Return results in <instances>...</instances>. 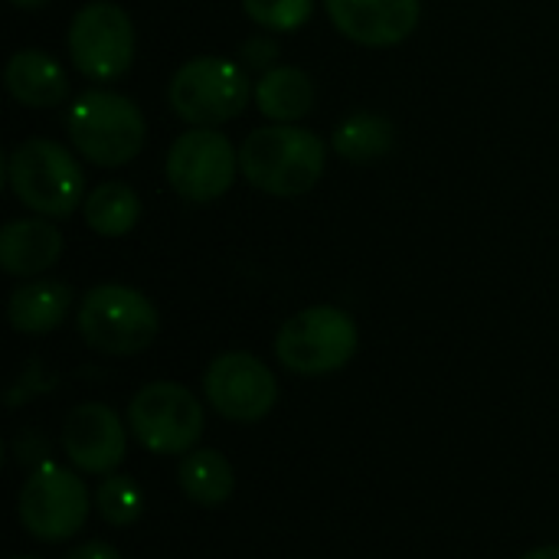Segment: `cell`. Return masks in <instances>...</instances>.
I'll return each instance as SVG.
<instances>
[{"label":"cell","instance_id":"obj_1","mask_svg":"<svg viewBox=\"0 0 559 559\" xmlns=\"http://www.w3.org/2000/svg\"><path fill=\"white\" fill-rule=\"evenodd\" d=\"M328 164L324 141L298 124H269L249 131L239 147L246 180L272 197H301L314 190Z\"/></svg>","mask_w":559,"mask_h":559},{"label":"cell","instance_id":"obj_2","mask_svg":"<svg viewBox=\"0 0 559 559\" xmlns=\"http://www.w3.org/2000/svg\"><path fill=\"white\" fill-rule=\"evenodd\" d=\"M69 138L82 157L102 167H121L138 157L144 144V115L141 108L108 88L82 92L66 115Z\"/></svg>","mask_w":559,"mask_h":559},{"label":"cell","instance_id":"obj_3","mask_svg":"<svg viewBox=\"0 0 559 559\" xmlns=\"http://www.w3.org/2000/svg\"><path fill=\"white\" fill-rule=\"evenodd\" d=\"M82 341L108 357H134L147 350L160 331L157 308L128 285H95L79 301Z\"/></svg>","mask_w":559,"mask_h":559},{"label":"cell","instance_id":"obj_4","mask_svg":"<svg viewBox=\"0 0 559 559\" xmlns=\"http://www.w3.org/2000/svg\"><path fill=\"white\" fill-rule=\"evenodd\" d=\"M7 177L10 190L26 210L52 219H66L79 206L85 187L75 157L49 138H26L16 144L7 160Z\"/></svg>","mask_w":559,"mask_h":559},{"label":"cell","instance_id":"obj_5","mask_svg":"<svg viewBox=\"0 0 559 559\" xmlns=\"http://www.w3.org/2000/svg\"><path fill=\"white\" fill-rule=\"evenodd\" d=\"M357 321L334 305H314L288 318L275 337V354L298 377H324L347 367L357 354Z\"/></svg>","mask_w":559,"mask_h":559},{"label":"cell","instance_id":"obj_6","mask_svg":"<svg viewBox=\"0 0 559 559\" xmlns=\"http://www.w3.org/2000/svg\"><path fill=\"white\" fill-rule=\"evenodd\" d=\"M167 98L174 115L193 128H216L242 115L249 102V79L242 66L226 56H197L174 72Z\"/></svg>","mask_w":559,"mask_h":559},{"label":"cell","instance_id":"obj_7","mask_svg":"<svg viewBox=\"0 0 559 559\" xmlns=\"http://www.w3.org/2000/svg\"><path fill=\"white\" fill-rule=\"evenodd\" d=\"M88 504L92 498L75 472L56 462H39L20 488L16 514L29 537L43 544H62L85 527Z\"/></svg>","mask_w":559,"mask_h":559},{"label":"cell","instance_id":"obj_8","mask_svg":"<svg viewBox=\"0 0 559 559\" xmlns=\"http://www.w3.org/2000/svg\"><path fill=\"white\" fill-rule=\"evenodd\" d=\"M131 436L154 455H187L203 436V406L180 383H147L128 406Z\"/></svg>","mask_w":559,"mask_h":559},{"label":"cell","instance_id":"obj_9","mask_svg":"<svg viewBox=\"0 0 559 559\" xmlns=\"http://www.w3.org/2000/svg\"><path fill=\"white\" fill-rule=\"evenodd\" d=\"M69 56L75 69L95 82H115L131 69L134 26L131 16L108 0L85 3L69 26Z\"/></svg>","mask_w":559,"mask_h":559},{"label":"cell","instance_id":"obj_10","mask_svg":"<svg viewBox=\"0 0 559 559\" xmlns=\"http://www.w3.org/2000/svg\"><path fill=\"white\" fill-rule=\"evenodd\" d=\"M239 154L229 138L213 128L183 131L167 151V183L190 203H210L233 187Z\"/></svg>","mask_w":559,"mask_h":559},{"label":"cell","instance_id":"obj_11","mask_svg":"<svg viewBox=\"0 0 559 559\" xmlns=\"http://www.w3.org/2000/svg\"><path fill=\"white\" fill-rule=\"evenodd\" d=\"M203 393L223 419L259 423L278 403V380L259 357L246 350H229L206 367Z\"/></svg>","mask_w":559,"mask_h":559},{"label":"cell","instance_id":"obj_12","mask_svg":"<svg viewBox=\"0 0 559 559\" xmlns=\"http://www.w3.org/2000/svg\"><path fill=\"white\" fill-rule=\"evenodd\" d=\"M62 452L85 475H111L128 452V432L105 403H82L66 416Z\"/></svg>","mask_w":559,"mask_h":559},{"label":"cell","instance_id":"obj_13","mask_svg":"<svg viewBox=\"0 0 559 559\" xmlns=\"http://www.w3.org/2000/svg\"><path fill=\"white\" fill-rule=\"evenodd\" d=\"M334 26L360 46H396L416 26L419 0H324Z\"/></svg>","mask_w":559,"mask_h":559},{"label":"cell","instance_id":"obj_14","mask_svg":"<svg viewBox=\"0 0 559 559\" xmlns=\"http://www.w3.org/2000/svg\"><path fill=\"white\" fill-rule=\"evenodd\" d=\"M62 255V236L46 219H13L0 233V265L7 275L29 278L52 269Z\"/></svg>","mask_w":559,"mask_h":559},{"label":"cell","instance_id":"obj_15","mask_svg":"<svg viewBox=\"0 0 559 559\" xmlns=\"http://www.w3.org/2000/svg\"><path fill=\"white\" fill-rule=\"evenodd\" d=\"M7 92L26 108H52L69 95L66 69L43 49H20L10 56L3 72Z\"/></svg>","mask_w":559,"mask_h":559},{"label":"cell","instance_id":"obj_16","mask_svg":"<svg viewBox=\"0 0 559 559\" xmlns=\"http://www.w3.org/2000/svg\"><path fill=\"white\" fill-rule=\"evenodd\" d=\"M72 308V288L66 282L39 278L26 282L10 295L7 318L20 334H49L56 331Z\"/></svg>","mask_w":559,"mask_h":559},{"label":"cell","instance_id":"obj_17","mask_svg":"<svg viewBox=\"0 0 559 559\" xmlns=\"http://www.w3.org/2000/svg\"><path fill=\"white\" fill-rule=\"evenodd\" d=\"M255 105L275 124H292L305 118L314 105V82L298 66H275L265 69L255 82Z\"/></svg>","mask_w":559,"mask_h":559},{"label":"cell","instance_id":"obj_18","mask_svg":"<svg viewBox=\"0 0 559 559\" xmlns=\"http://www.w3.org/2000/svg\"><path fill=\"white\" fill-rule=\"evenodd\" d=\"M177 478H180V491L200 508H219L236 491V472H233L229 459L216 449L190 452L180 462Z\"/></svg>","mask_w":559,"mask_h":559},{"label":"cell","instance_id":"obj_19","mask_svg":"<svg viewBox=\"0 0 559 559\" xmlns=\"http://www.w3.org/2000/svg\"><path fill=\"white\" fill-rule=\"evenodd\" d=\"M82 213H85V223L92 233H98L105 239H118L134 229V223L141 216V200L128 183L108 180V183H98L85 197Z\"/></svg>","mask_w":559,"mask_h":559},{"label":"cell","instance_id":"obj_20","mask_svg":"<svg viewBox=\"0 0 559 559\" xmlns=\"http://www.w3.org/2000/svg\"><path fill=\"white\" fill-rule=\"evenodd\" d=\"M393 147V124L377 111H357L334 131V151L350 164H373Z\"/></svg>","mask_w":559,"mask_h":559},{"label":"cell","instance_id":"obj_21","mask_svg":"<svg viewBox=\"0 0 559 559\" xmlns=\"http://www.w3.org/2000/svg\"><path fill=\"white\" fill-rule=\"evenodd\" d=\"M95 508L102 514V521H108L111 527H128L141 518L144 511V495L138 488V481L124 478V475H111L98 485L95 491Z\"/></svg>","mask_w":559,"mask_h":559},{"label":"cell","instance_id":"obj_22","mask_svg":"<svg viewBox=\"0 0 559 559\" xmlns=\"http://www.w3.org/2000/svg\"><path fill=\"white\" fill-rule=\"evenodd\" d=\"M242 7L259 26L292 33V29H301L311 20L314 0H242Z\"/></svg>","mask_w":559,"mask_h":559},{"label":"cell","instance_id":"obj_23","mask_svg":"<svg viewBox=\"0 0 559 559\" xmlns=\"http://www.w3.org/2000/svg\"><path fill=\"white\" fill-rule=\"evenodd\" d=\"M66 559H121V554L111 544H105V540H88V544L75 547Z\"/></svg>","mask_w":559,"mask_h":559},{"label":"cell","instance_id":"obj_24","mask_svg":"<svg viewBox=\"0 0 559 559\" xmlns=\"http://www.w3.org/2000/svg\"><path fill=\"white\" fill-rule=\"evenodd\" d=\"M246 49H249V59H252V62H259V59L269 62V59L275 56V46H272V43H249Z\"/></svg>","mask_w":559,"mask_h":559},{"label":"cell","instance_id":"obj_25","mask_svg":"<svg viewBox=\"0 0 559 559\" xmlns=\"http://www.w3.org/2000/svg\"><path fill=\"white\" fill-rule=\"evenodd\" d=\"M521 559H559V547H540V550H531Z\"/></svg>","mask_w":559,"mask_h":559},{"label":"cell","instance_id":"obj_26","mask_svg":"<svg viewBox=\"0 0 559 559\" xmlns=\"http://www.w3.org/2000/svg\"><path fill=\"white\" fill-rule=\"evenodd\" d=\"M13 7H23V10H36V7H46L49 0H10Z\"/></svg>","mask_w":559,"mask_h":559},{"label":"cell","instance_id":"obj_27","mask_svg":"<svg viewBox=\"0 0 559 559\" xmlns=\"http://www.w3.org/2000/svg\"><path fill=\"white\" fill-rule=\"evenodd\" d=\"M13 559H39V557H13Z\"/></svg>","mask_w":559,"mask_h":559}]
</instances>
